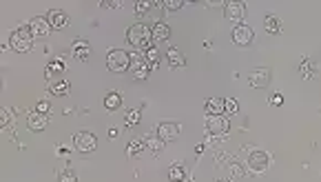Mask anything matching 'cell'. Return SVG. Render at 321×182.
<instances>
[{"label": "cell", "instance_id": "obj_28", "mask_svg": "<svg viewBox=\"0 0 321 182\" xmlns=\"http://www.w3.org/2000/svg\"><path fill=\"white\" fill-rule=\"evenodd\" d=\"M299 71H301V76H304L306 80H310L315 76V65L310 60H304L301 62V67H299Z\"/></svg>", "mask_w": 321, "mask_h": 182}, {"label": "cell", "instance_id": "obj_11", "mask_svg": "<svg viewBox=\"0 0 321 182\" xmlns=\"http://www.w3.org/2000/svg\"><path fill=\"white\" fill-rule=\"evenodd\" d=\"M248 165H250V169L253 171H264V169H268L270 158H268V153L266 151H250Z\"/></svg>", "mask_w": 321, "mask_h": 182}, {"label": "cell", "instance_id": "obj_22", "mask_svg": "<svg viewBox=\"0 0 321 182\" xmlns=\"http://www.w3.org/2000/svg\"><path fill=\"white\" fill-rule=\"evenodd\" d=\"M69 80L67 78H60V80H56V83L51 85V95H67L69 93Z\"/></svg>", "mask_w": 321, "mask_h": 182}, {"label": "cell", "instance_id": "obj_6", "mask_svg": "<svg viewBox=\"0 0 321 182\" xmlns=\"http://www.w3.org/2000/svg\"><path fill=\"white\" fill-rule=\"evenodd\" d=\"M253 38H255V31L248 25H235V29H233V43L235 45L246 47V45L253 43Z\"/></svg>", "mask_w": 321, "mask_h": 182}, {"label": "cell", "instance_id": "obj_7", "mask_svg": "<svg viewBox=\"0 0 321 182\" xmlns=\"http://www.w3.org/2000/svg\"><path fill=\"white\" fill-rule=\"evenodd\" d=\"M29 31L34 34V38H47V36L51 34V25H49L47 18L36 16V18H31V22H29Z\"/></svg>", "mask_w": 321, "mask_h": 182}, {"label": "cell", "instance_id": "obj_17", "mask_svg": "<svg viewBox=\"0 0 321 182\" xmlns=\"http://www.w3.org/2000/svg\"><path fill=\"white\" fill-rule=\"evenodd\" d=\"M166 60H168V65H171L173 69L186 65V58H184V53H182L180 49H168V51H166Z\"/></svg>", "mask_w": 321, "mask_h": 182}, {"label": "cell", "instance_id": "obj_8", "mask_svg": "<svg viewBox=\"0 0 321 182\" xmlns=\"http://www.w3.org/2000/svg\"><path fill=\"white\" fill-rule=\"evenodd\" d=\"M224 16L233 22H240L246 16V4L244 2H224Z\"/></svg>", "mask_w": 321, "mask_h": 182}, {"label": "cell", "instance_id": "obj_14", "mask_svg": "<svg viewBox=\"0 0 321 182\" xmlns=\"http://www.w3.org/2000/svg\"><path fill=\"white\" fill-rule=\"evenodd\" d=\"M47 20H49V25H51V29H58V31L67 29V25H69V16L64 11H60V9H51Z\"/></svg>", "mask_w": 321, "mask_h": 182}, {"label": "cell", "instance_id": "obj_1", "mask_svg": "<svg viewBox=\"0 0 321 182\" xmlns=\"http://www.w3.org/2000/svg\"><path fill=\"white\" fill-rule=\"evenodd\" d=\"M126 40L135 49H142V51H146L149 47H153V45H151V40H153L151 27H146L144 22H135V25H131L126 29Z\"/></svg>", "mask_w": 321, "mask_h": 182}, {"label": "cell", "instance_id": "obj_30", "mask_svg": "<svg viewBox=\"0 0 321 182\" xmlns=\"http://www.w3.org/2000/svg\"><path fill=\"white\" fill-rule=\"evenodd\" d=\"M124 122L128 127H135L137 122H140V111L137 109H128L126 111V118H124Z\"/></svg>", "mask_w": 321, "mask_h": 182}, {"label": "cell", "instance_id": "obj_26", "mask_svg": "<svg viewBox=\"0 0 321 182\" xmlns=\"http://www.w3.org/2000/svg\"><path fill=\"white\" fill-rule=\"evenodd\" d=\"M144 58H146V62H149L151 67H158V62H160V53H158V49L155 47H149L144 51Z\"/></svg>", "mask_w": 321, "mask_h": 182}, {"label": "cell", "instance_id": "obj_5", "mask_svg": "<svg viewBox=\"0 0 321 182\" xmlns=\"http://www.w3.org/2000/svg\"><path fill=\"white\" fill-rule=\"evenodd\" d=\"M149 69H151V65L146 62V58L144 56H140V53H131V76L135 80H146L149 78Z\"/></svg>", "mask_w": 321, "mask_h": 182}, {"label": "cell", "instance_id": "obj_27", "mask_svg": "<svg viewBox=\"0 0 321 182\" xmlns=\"http://www.w3.org/2000/svg\"><path fill=\"white\" fill-rule=\"evenodd\" d=\"M151 7H153V2H151V0H137V2H135V13H137V16H146V13L151 11Z\"/></svg>", "mask_w": 321, "mask_h": 182}, {"label": "cell", "instance_id": "obj_12", "mask_svg": "<svg viewBox=\"0 0 321 182\" xmlns=\"http://www.w3.org/2000/svg\"><path fill=\"white\" fill-rule=\"evenodd\" d=\"M49 125V118L47 113H38V111H31L29 116H27V127H29L31 131H44Z\"/></svg>", "mask_w": 321, "mask_h": 182}, {"label": "cell", "instance_id": "obj_20", "mask_svg": "<svg viewBox=\"0 0 321 182\" xmlns=\"http://www.w3.org/2000/svg\"><path fill=\"white\" fill-rule=\"evenodd\" d=\"M120 104H122V95L118 93V91H109V93L104 95V107H107L109 111H116Z\"/></svg>", "mask_w": 321, "mask_h": 182}, {"label": "cell", "instance_id": "obj_10", "mask_svg": "<svg viewBox=\"0 0 321 182\" xmlns=\"http://www.w3.org/2000/svg\"><path fill=\"white\" fill-rule=\"evenodd\" d=\"M206 129H208V134L222 136L228 131V120L224 116H208L206 118Z\"/></svg>", "mask_w": 321, "mask_h": 182}, {"label": "cell", "instance_id": "obj_38", "mask_svg": "<svg viewBox=\"0 0 321 182\" xmlns=\"http://www.w3.org/2000/svg\"><path fill=\"white\" fill-rule=\"evenodd\" d=\"M180 182H184V180H180Z\"/></svg>", "mask_w": 321, "mask_h": 182}, {"label": "cell", "instance_id": "obj_35", "mask_svg": "<svg viewBox=\"0 0 321 182\" xmlns=\"http://www.w3.org/2000/svg\"><path fill=\"white\" fill-rule=\"evenodd\" d=\"M100 4H102L104 9H116V7H120L122 2H120V0H102Z\"/></svg>", "mask_w": 321, "mask_h": 182}, {"label": "cell", "instance_id": "obj_37", "mask_svg": "<svg viewBox=\"0 0 321 182\" xmlns=\"http://www.w3.org/2000/svg\"><path fill=\"white\" fill-rule=\"evenodd\" d=\"M36 111H38V113H47V111H49V102H47V100H42V102H38V107H36Z\"/></svg>", "mask_w": 321, "mask_h": 182}, {"label": "cell", "instance_id": "obj_18", "mask_svg": "<svg viewBox=\"0 0 321 182\" xmlns=\"http://www.w3.org/2000/svg\"><path fill=\"white\" fill-rule=\"evenodd\" d=\"M62 74H64V65H62V60H51L47 67H44V76H47L49 80L60 78Z\"/></svg>", "mask_w": 321, "mask_h": 182}, {"label": "cell", "instance_id": "obj_34", "mask_svg": "<svg viewBox=\"0 0 321 182\" xmlns=\"http://www.w3.org/2000/svg\"><path fill=\"white\" fill-rule=\"evenodd\" d=\"M237 109H240L237 100H233V98L224 100V111H226V113H237Z\"/></svg>", "mask_w": 321, "mask_h": 182}, {"label": "cell", "instance_id": "obj_4", "mask_svg": "<svg viewBox=\"0 0 321 182\" xmlns=\"http://www.w3.org/2000/svg\"><path fill=\"white\" fill-rule=\"evenodd\" d=\"M73 147L80 153H91L98 149V138L91 131H80V134L73 136Z\"/></svg>", "mask_w": 321, "mask_h": 182}, {"label": "cell", "instance_id": "obj_3", "mask_svg": "<svg viewBox=\"0 0 321 182\" xmlns=\"http://www.w3.org/2000/svg\"><path fill=\"white\" fill-rule=\"evenodd\" d=\"M107 69L113 74H124L126 69H131V53L122 49H111L107 53Z\"/></svg>", "mask_w": 321, "mask_h": 182}, {"label": "cell", "instance_id": "obj_24", "mask_svg": "<svg viewBox=\"0 0 321 182\" xmlns=\"http://www.w3.org/2000/svg\"><path fill=\"white\" fill-rule=\"evenodd\" d=\"M228 180L231 182H240L241 178H244V169H241V165H237V162H233L231 167H228Z\"/></svg>", "mask_w": 321, "mask_h": 182}, {"label": "cell", "instance_id": "obj_13", "mask_svg": "<svg viewBox=\"0 0 321 182\" xmlns=\"http://www.w3.org/2000/svg\"><path fill=\"white\" fill-rule=\"evenodd\" d=\"M155 134H158L164 142H166V140H175L177 136H180V125H175V122H162V125H158Z\"/></svg>", "mask_w": 321, "mask_h": 182}, {"label": "cell", "instance_id": "obj_19", "mask_svg": "<svg viewBox=\"0 0 321 182\" xmlns=\"http://www.w3.org/2000/svg\"><path fill=\"white\" fill-rule=\"evenodd\" d=\"M206 111H208V116H222L224 113V100L222 98L206 100Z\"/></svg>", "mask_w": 321, "mask_h": 182}, {"label": "cell", "instance_id": "obj_2", "mask_svg": "<svg viewBox=\"0 0 321 182\" xmlns=\"http://www.w3.org/2000/svg\"><path fill=\"white\" fill-rule=\"evenodd\" d=\"M9 47L16 53H27L34 47V34L29 31V27H20V29H13L9 36Z\"/></svg>", "mask_w": 321, "mask_h": 182}, {"label": "cell", "instance_id": "obj_33", "mask_svg": "<svg viewBox=\"0 0 321 182\" xmlns=\"http://www.w3.org/2000/svg\"><path fill=\"white\" fill-rule=\"evenodd\" d=\"M0 125H2V129H9V127H11V111H9V109H2V111H0Z\"/></svg>", "mask_w": 321, "mask_h": 182}, {"label": "cell", "instance_id": "obj_9", "mask_svg": "<svg viewBox=\"0 0 321 182\" xmlns=\"http://www.w3.org/2000/svg\"><path fill=\"white\" fill-rule=\"evenodd\" d=\"M248 83L255 89H264L270 85V69H253L248 74Z\"/></svg>", "mask_w": 321, "mask_h": 182}, {"label": "cell", "instance_id": "obj_21", "mask_svg": "<svg viewBox=\"0 0 321 182\" xmlns=\"http://www.w3.org/2000/svg\"><path fill=\"white\" fill-rule=\"evenodd\" d=\"M144 142H146V147H149L151 153H160V151L164 149V140L160 138L158 134H155V136H149V138H146Z\"/></svg>", "mask_w": 321, "mask_h": 182}, {"label": "cell", "instance_id": "obj_31", "mask_svg": "<svg viewBox=\"0 0 321 182\" xmlns=\"http://www.w3.org/2000/svg\"><path fill=\"white\" fill-rule=\"evenodd\" d=\"M160 4H164L166 11H180L184 2H182V0H164V2H160Z\"/></svg>", "mask_w": 321, "mask_h": 182}, {"label": "cell", "instance_id": "obj_16", "mask_svg": "<svg viewBox=\"0 0 321 182\" xmlns=\"http://www.w3.org/2000/svg\"><path fill=\"white\" fill-rule=\"evenodd\" d=\"M151 34H153V40L164 43V40L171 38V27H168L166 22H155V25L151 27Z\"/></svg>", "mask_w": 321, "mask_h": 182}, {"label": "cell", "instance_id": "obj_32", "mask_svg": "<svg viewBox=\"0 0 321 182\" xmlns=\"http://www.w3.org/2000/svg\"><path fill=\"white\" fill-rule=\"evenodd\" d=\"M58 182H78V176L73 174L71 169H64V171H60V176H58Z\"/></svg>", "mask_w": 321, "mask_h": 182}, {"label": "cell", "instance_id": "obj_23", "mask_svg": "<svg viewBox=\"0 0 321 182\" xmlns=\"http://www.w3.org/2000/svg\"><path fill=\"white\" fill-rule=\"evenodd\" d=\"M264 27L268 34H279V31H281V20H279L277 16H266Z\"/></svg>", "mask_w": 321, "mask_h": 182}, {"label": "cell", "instance_id": "obj_36", "mask_svg": "<svg viewBox=\"0 0 321 182\" xmlns=\"http://www.w3.org/2000/svg\"><path fill=\"white\" fill-rule=\"evenodd\" d=\"M270 104H275V107H281V104H283V95L281 93H275L273 98H270Z\"/></svg>", "mask_w": 321, "mask_h": 182}, {"label": "cell", "instance_id": "obj_25", "mask_svg": "<svg viewBox=\"0 0 321 182\" xmlns=\"http://www.w3.org/2000/svg\"><path fill=\"white\" fill-rule=\"evenodd\" d=\"M144 147H146V142L144 140H131V142H128V147H126V153L128 156H140L142 151H144Z\"/></svg>", "mask_w": 321, "mask_h": 182}, {"label": "cell", "instance_id": "obj_15", "mask_svg": "<svg viewBox=\"0 0 321 182\" xmlns=\"http://www.w3.org/2000/svg\"><path fill=\"white\" fill-rule=\"evenodd\" d=\"M91 56V45L86 40H78L73 43V58H78L80 62H86Z\"/></svg>", "mask_w": 321, "mask_h": 182}, {"label": "cell", "instance_id": "obj_29", "mask_svg": "<svg viewBox=\"0 0 321 182\" xmlns=\"http://www.w3.org/2000/svg\"><path fill=\"white\" fill-rule=\"evenodd\" d=\"M168 178H171V182H180V180H184V169H182L180 165H173L171 169H168Z\"/></svg>", "mask_w": 321, "mask_h": 182}]
</instances>
